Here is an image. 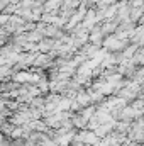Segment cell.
<instances>
[{
  "instance_id": "1",
  "label": "cell",
  "mask_w": 144,
  "mask_h": 146,
  "mask_svg": "<svg viewBox=\"0 0 144 146\" xmlns=\"http://www.w3.org/2000/svg\"><path fill=\"white\" fill-rule=\"evenodd\" d=\"M0 146H2V143H0Z\"/></svg>"
}]
</instances>
